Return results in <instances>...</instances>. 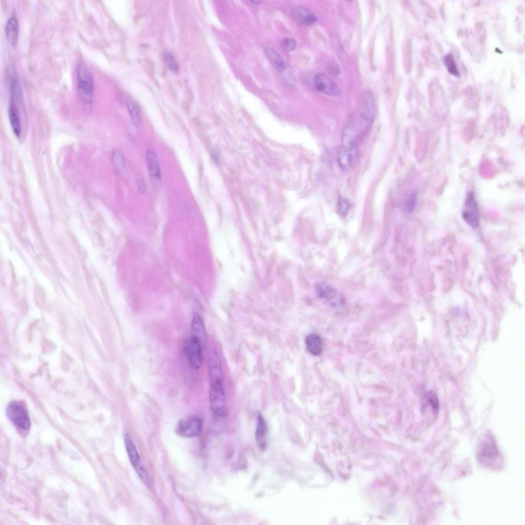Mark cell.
Masks as SVG:
<instances>
[{"instance_id":"6da1fadb","label":"cell","mask_w":525,"mask_h":525,"mask_svg":"<svg viewBox=\"0 0 525 525\" xmlns=\"http://www.w3.org/2000/svg\"><path fill=\"white\" fill-rule=\"evenodd\" d=\"M358 138L357 132L353 125H348L344 130L339 155V164L344 170H349L355 164L357 156Z\"/></svg>"},{"instance_id":"7402d4cb","label":"cell","mask_w":525,"mask_h":525,"mask_svg":"<svg viewBox=\"0 0 525 525\" xmlns=\"http://www.w3.org/2000/svg\"><path fill=\"white\" fill-rule=\"evenodd\" d=\"M113 159L114 164L116 169L118 170L121 174L123 175L125 174L126 170L125 161L122 152L118 149L115 150L113 153Z\"/></svg>"},{"instance_id":"484cf974","label":"cell","mask_w":525,"mask_h":525,"mask_svg":"<svg viewBox=\"0 0 525 525\" xmlns=\"http://www.w3.org/2000/svg\"><path fill=\"white\" fill-rule=\"evenodd\" d=\"M283 47L286 51H293L296 48V41L291 38L285 39L283 42Z\"/></svg>"},{"instance_id":"52a82bcc","label":"cell","mask_w":525,"mask_h":525,"mask_svg":"<svg viewBox=\"0 0 525 525\" xmlns=\"http://www.w3.org/2000/svg\"><path fill=\"white\" fill-rule=\"evenodd\" d=\"M201 343L194 336L187 338L184 343V349L189 363L196 369H200L203 363Z\"/></svg>"},{"instance_id":"d6986e66","label":"cell","mask_w":525,"mask_h":525,"mask_svg":"<svg viewBox=\"0 0 525 525\" xmlns=\"http://www.w3.org/2000/svg\"><path fill=\"white\" fill-rule=\"evenodd\" d=\"M316 292L318 296L327 300H332L337 295V293L335 289L325 283H320L316 287Z\"/></svg>"},{"instance_id":"3957f363","label":"cell","mask_w":525,"mask_h":525,"mask_svg":"<svg viewBox=\"0 0 525 525\" xmlns=\"http://www.w3.org/2000/svg\"><path fill=\"white\" fill-rule=\"evenodd\" d=\"M78 90L81 102L87 108L92 106L94 97V80L91 72L83 62L77 66Z\"/></svg>"},{"instance_id":"ba28073f","label":"cell","mask_w":525,"mask_h":525,"mask_svg":"<svg viewBox=\"0 0 525 525\" xmlns=\"http://www.w3.org/2000/svg\"><path fill=\"white\" fill-rule=\"evenodd\" d=\"M125 448L128 452L130 460L133 467L146 485H149V478L146 469L143 466L138 450L129 434L124 436Z\"/></svg>"},{"instance_id":"44dd1931","label":"cell","mask_w":525,"mask_h":525,"mask_svg":"<svg viewBox=\"0 0 525 525\" xmlns=\"http://www.w3.org/2000/svg\"><path fill=\"white\" fill-rule=\"evenodd\" d=\"M425 407L429 409V410L433 415L438 413L439 410V403L438 397L433 392H430L425 398Z\"/></svg>"},{"instance_id":"ffe728a7","label":"cell","mask_w":525,"mask_h":525,"mask_svg":"<svg viewBox=\"0 0 525 525\" xmlns=\"http://www.w3.org/2000/svg\"><path fill=\"white\" fill-rule=\"evenodd\" d=\"M296 14L298 20L304 25H311L317 21V17L307 8H298Z\"/></svg>"},{"instance_id":"9c48e42d","label":"cell","mask_w":525,"mask_h":525,"mask_svg":"<svg viewBox=\"0 0 525 525\" xmlns=\"http://www.w3.org/2000/svg\"><path fill=\"white\" fill-rule=\"evenodd\" d=\"M462 217L470 227L476 228L478 226L479 216L478 206L473 192L469 193L466 197Z\"/></svg>"},{"instance_id":"277c9868","label":"cell","mask_w":525,"mask_h":525,"mask_svg":"<svg viewBox=\"0 0 525 525\" xmlns=\"http://www.w3.org/2000/svg\"><path fill=\"white\" fill-rule=\"evenodd\" d=\"M210 401L211 410L216 416L223 418L227 415L223 379L211 381Z\"/></svg>"},{"instance_id":"8992f818","label":"cell","mask_w":525,"mask_h":525,"mask_svg":"<svg viewBox=\"0 0 525 525\" xmlns=\"http://www.w3.org/2000/svg\"><path fill=\"white\" fill-rule=\"evenodd\" d=\"M203 426V421L201 418L197 416H188L179 422L177 432L180 436L183 438H195L200 435Z\"/></svg>"},{"instance_id":"30bf717a","label":"cell","mask_w":525,"mask_h":525,"mask_svg":"<svg viewBox=\"0 0 525 525\" xmlns=\"http://www.w3.org/2000/svg\"><path fill=\"white\" fill-rule=\"evenodd\" d=\"M313 85L318 92L329 96L338 97L341 94L339 86L323 74H318L314 77Z\"/></svg>"},{"instance_id":"4fadbf2b","label":"cell","mask_w":525,"mask_h":525,"mask_svg":"<svg viewBox=\"0 0 525 525\" xmlns=\"http://www.w3.org/2000/svg\"><path fill=\"white\" fill-rule=\"evenodd\" d=\"M147 164L151 176L156 180L161 178V168L156 153L149 150L147 153Z\"/></svg>"},{"instance_id":"4316f807","label":"cell","mask_w":525,"mask_h":525,"mask_svg":"<svg viewBox=\"0 0 525 525\" xmlns=\"http://www.w3.org/2000/svg\"><path fill=\"white\" fill-rule=\"evenodd\" d=\"M416 198L414 195H412L409 198L408 201L407 203V209L409 211H411L413 210L415 204Z\"/></svg>"},{"instance_id":"7a4b0ae2","label":"cell","mask_w":525,"mask_h":525,"mask_svg":"<svg viewBox=\"0 0 525 525\" xmlns=\"http://www.w3.org/2000/svg\"><path fill=\"white\" fill-rule=\"evenodd\" d=\"M477 456L480 462L488 468L501 467L503 459L492 434H487L479 443Z\"/></svg>"},{"instance_id":"9a60e30c","label":"cell","mask_w":525,"mask_h":525,"mask_svg":"<svg viewBox=\"0 0 525 525\" xmlns=\"http://www.w3.org/2000/svg\"><path fill=\"white\" fill-rule=\"evenodd\" d=\"M308 350L313 356H319L322 351V341L318 334H311L305 340Z\"/></svg>"},{"instance_id":"5b68a950","label":"cell","mask_w":525,"mask_h":525,"mask_svg":"<svg viewBox=\"0 0 525 525\" xmlns=\"http://www.w3.org/2000/svg\"><path fill=\"white\" fill-rule=\"evenodd\" d=\"M6 414L9 419L17 427L24 430H29L31 422L28 411L21 403L13 402L8 405Z\"/></svg>"},{"instance_id":"83f0119b","label":"cell","mask_w":525,"mask_h":525,"mask_svg":"<svg viewBox=\"0 0 525 525\" xmlns=\"http://www.w3.org/2000/svg\"><path fill=\"white\" fill-rule=\"evenodd\" d=\"M138 182V186H139V188L140 191L142 193H146V183H145V181H144V179L143 178H142L141 177L140 178H139Z\"/></svg>"},{"instance_id":"cb8c5ba5","label":"cell","mask_w":525,"mask_h":525,"mask_svg":"<svg viewBox=\"0 0 525 525\" xmlns=\"http://www.w3.org/2000/svg\"><path fill=\"white\" fill-rule=\"evenodd\" d=\"M349 204L346 198L340 197L338 200V213L342 217L347 215L349 211Z\"/></svg>"},{"instance_id":"d4e9b609","label":"cell","mask_w":525,"mask_h":525,"mask_svg":"<svg viewBox=\"0 0 525 525\" xmlns=\"http://www.w3.org/2000/svg\"><path fill=\"white\" fill-rule=\"evenodd\" d=\"M165 61L167 66L171 71L174 72L178 71L179 66L173 54L171 52H166L165 55Z\"/></svg>"},{"instance_id":"2e32d148","label":"cell","mask_w":525,"mask_h":525,"mask_svg":"<svg viewBox=\"0 0 525 525\" xmlns=\"http://www.w3.org/2000/svg\"><path fill=\"white\" fill-rule=\"evenodd\" d=\"M127 106H128L133 124L137 128H139L142 122L141 113L139 106L132 99L129 98L127 100Z\"/></svg>"},{"instance_id":"603a6c76","label":"cell","mask_w":525,"mask_h":525,"mask_svg":"<svg viewBox=\"0 0 525 525\" xmlns=\"http://www.w3.org/2000/svg\"><path fill=\"white\" fill-rule=\"evenodd\" d=\"M444 63L451 75L456 77L459 75V72L453 56L451 54L446 55L444 58Z\"/></svg>"},{"instance_id":"7c38bea8","label":"cell","mask_w":525,"mask_h":525,"mask_svg":"<svg viewBox=\"0 0 525 525\" xmlns=\"http://www.w3.org/2000/svg\"><path fill=\"white\" fill-rule=\"evenodd\" d=\"M193 336L196 338L203 346L207 342V335L204 323L200 315L195 314L192 322Z\"/></svg>"},{"instance_id":"f1b7e54d","label":"cell","mask_w":525,"mask_h":525,"mask_svg":"<svg viewBox=\"0 0 525 525\" xmlns=\"http://www.w3.org/2000/svg\"><path fill=\"white\" fill-rule=\"evenodd\" d=\"M260 2H261L260 1H250V3H252L253 4H255V5L258 4Z\"/></svg>"},{"instance_id":"e0dca14e","label":"cell","mask_w":525,"mask_h":525,"mask_svg":"<svg viewBox=\"0 0 525 525\" xmlns=\"http://www.w3.org/2000/svg\"><path fill=\"white\" fill-rule=\"evenodd\" d=\"M267 432V425L262 415H259L258 419L256 432L257 440L262 448L265 447L266 443L265 439Z\"/></svg>"},{"instance_id":"8fae6325","label":"cell","mask_w":525,"mask_h":525,"mask_svg":"<svg viewBox=\"0 0 525 525\" xmlns=\"http://www.w3.org/2000/svg\"><path fill=\"white\" fill-rule=\"evenodd\" d=\"M5 33L6 39L13 47H16L19 34V25L17 18L12 16L5 25Z\"/></svg>"},{"instance_id":"5bb4252c","label":"cell","mask_w":525,"mask_h":525,"mask_svg":"<svg viewBox=\"0 0 525 525\" xmlns=\"http://www.w3.org/2000/svg\"><path fill=\"white\" fill-rule=\"evenodd\" d=\"M9 119L16 136L19 138L21 133L20 114L16 105L12 103L9 107Z\"/></svg>"},{"instance_id":"ac0fdd59","label":"cell","mask_w":525,"mask_h":525,"mask_svg":"<svg viewBox=\"0 0 525 525\" xmlns=\"http://www.w3.org/2000/svg\"><path fill=\"white\" fill-rule=\"evenodd\" d=\"M266 52L269 59L279 72H282L285 69V63L277 51L274 49L267 48Z\"/></svg>"}]
</instances>
